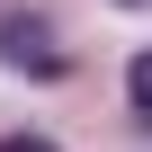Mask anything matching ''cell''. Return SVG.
<instances>
[{"label": "cell", "mask_w": 152, "mask_h": 152, "mask_svg": "<svg viewBox=\"0 0 152 152\" xmlns=\"http://www.w3.org/2000/svg\"><path fill=\"white\" fill-rule=\"evenodd\" d=\"M0 36H9V63H36V72H54V63H63V54H54V36H45V18H9Z\"/></svg>", "instance_id": "6da1fadb"}, {"label": "cell", "mask_w": 152, "mask_h": 152, "mask_svg": "<svg viewBox=\"0 0 152 152\" xmlns=\"http://www.w3.org/2000/svg\"><path fill=\"white\" fill-rule=\"evenodd\" d=\"M125 90H134V107H143V116H152V45H143V54H134V63H125Z\"/></svg>", "instance_id": "7a4b0ae2"}, {"label": "cell", "mask_w": 152, "mask_h": 152, "mask_svg": "<svg viewBox=\"0 0 152 152\" xmlns=\"http://www.w3.org/2000/svg\"><path fill=\"white\" fill-rule=\"evenodd\" d=\"M0 152H54L45 134H9V143H0Z\"/></svg>", "instance_id": "3957f363"}, {"label": "cell", "mask_w": 152, "mask_h": 152, "mask_svg": "<svg viewBox=\"0 0 152 152\" xmlns=\"http://www.w3.org/2000/svg\"><path fill=\"white\" fill-rule=\"evenodd\" d=\"M125 9H143V0H125Z\"/></svg>", "instance_id": "277c9868"}]
</instances>
